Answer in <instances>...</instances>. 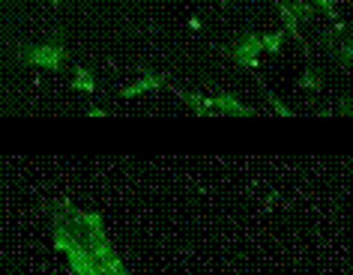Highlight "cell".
Here are the masks:
<instances>
[{
	"label": "cell",
	"mask_w": 353,
	"mask_h": 275,
	"mask_svg": "<svg viewBox=\"0 0 353 275\" xmlns=\"http://www.w3.org/2000/svg\"><path fill=\"white\" fill-rule=\"evenodd\" d=\"M314 12H323L330 21H339V0H308Z\"/></svg>",
	"instance_id": "cell-13"
},
{
	"label": "cell",
	"mask_w": 353,
	"mask_h": 275,
	"mask_svg": "<svg viewBox=\"0 0 353 275\" xmlns=\"http://www.w3.org/2000/svg\"><path fill=\"white\" fill-rule=\"evenodd\" d=\"M222 6H228V0H222Z\"/></svg>",
	"instance_id": "cell-17"
},
{
	"label": "cell",
	"mask_w": 353,
	"mask_h": 275,
	"mask_svg": "<svg viewBox=\"0 0 353 275\" xmlns=\"http://www.w3.org/2000/svg\"><path fill=\"white\" fill-rule=\"evenodd\" d=\"M51 243L66 257L75 275H129L120 261L102 216L60 201L51 210Z\"/></svg>",
	"instance_id": "cell-1"
},
{
	"label": "cell",
	"mask_w": 353,
	"mask_h": 275,
	"mask_svg": "<svg viewBox=\"0 0 353 275\" xmlns=\"http://www.w3.org/2000/svg\"><path fill=\"white\" fill-rule=\"evenodd\" d=\"M258 84H261V93H263V99H267L270 111L276 114V117H294V111H290V108H288V105L281 102V99H276V96H272V90H270L267 84H263V78H258Z\"/></svg>",
	"instance_id": "cell-11"
},
{
	"label": "cell",
	"mask_w": 353,
	"mask_h": 275,
	"mask_svg": "<svg viewBox=\"0 0 353 275\" xmlns=\"http://www.w3.org/2000/svg\"><path fill=\"white\" fill-rule=\"evenodd\" d=\"M219 51H222L234 66H240V69H245V72L258 75V69H261V33L258 30H252V28L236 30L231 45L219 48Z\"/></svg>",
	"instance_id": "cell-3"
},
{
	"label": "cell",
	"mask_w": 353,
	"mask_h": 275,
	"mask_svg": "<svg viewBox=\"0 0 353 275\" xmlns=\"http://www.w3.org/2000/svg\"><path fill=\"white\" fill-rule=\"evenodd\" d=\"M299 90L303 93H321L323 90V72L317 66H305V72L299 75Z\"/></svg>",
	"instance_id": "cell-9"
},
{
	"label": "cell",
	"mask_w": 353,
	"mask_h": 275,
	"mask_svg": "<svg viewBox=\"0 0 353 275\" xmlns=\"http://www.w3.org/2000/svg\"><path fill=\"white\" fill-rule=\"evenodd\" d=\"M84 117H90V120H105V117H114V114L105 111V108H99V105H87V108H84Z\"/></svg>",
	"instance_id": "cell-15"
},
{
	"label": "cell",
	"mask_w": 353,
	"mask_h": 275,
	"mask_svg": "<svg viewBox=\"0 0 353 275\" xmlns=\"http://www.w3.org/2000/svg\"><path fill=\"white\" fill-rule=\"evenodd\" d=\"M213 111H216V117H261V111L254 105L240 102L231 90H222L213 96Z\"/></svg>",
	"instance_id": "cell-4"
},
{
	"label": "cell",
	"mask_w": 353,
	"mask_h": 275,
	"mask_svg": "<svg viewBox=\"0 0 353 275\" xmlns=\"http://www.w3.org/2000/svg\"><path fill=\"white\" fill-rule=\"evenodd\" d=\"M60 3H63V0H48V6H54V10H57Z\"/></svg>",
	"instance_id": "cell-16"
},
{
	"label": "cell",
	"mask_w": 353,
	"mask_h": 275,
	"mask_svg": "<svg viewBox=\"0 0 353 275\" xmlns=\"http://www.w3.org/2000/svg\"><path fill=\"white\" fill-rule=\"evenodd\" d=\"M176 99H180L192 114H198V117H216V111H213V96H207V93H189V90H180L176 87Z\"/></svg>",
	"instance_id": "cell-7"
},
{
	"label": "cell",
	"mask_w": 353,
	"mask_h": 275,
	"mask_svg": "<svg viewBox=\"0 0 353 275\" xmlns=\"http://www.w3.org/2000/svg\"><path fill=\"white\" fill-rule=\"evenodd\" d=\"M165 87V75H159V72H144L138 78V81H132L126 84L120 90V99H138V96H144V93H156V90H162Z\"/></svg>",
	"instance_id": "cell-5"
},
{
	"label": "cell",
	"mask_w": 353,
	"mask_h": 275,
	"mask_svg": "<svg viewBox=\"0 0 353 275\" xmlns=\"http://www.w3.org/2000/svg\"><path fill=\"white\" fill-rule=\"evenodd\" d=\"M288 3V10L294 12V19L299 21V24H308V21H314V10H312V3L308 0H285Z\"/></svg>",
	"instance_id": "cell-12"
},
{
	"label": "cell",
	"mask_w": 353,
	"mask_h": 275,
	"mask_svg": "<svg viewBox=\"0 0 353 275\" xmlns=\"http://www.w3.org/2000/svg\"><path fill=\"white\" fill-rule=\"evenodd\" d=\"M332 111L339 114V117H350V114H353V99H350V93H344L341 99L332 105Z\"/></svg>",
	"instance_id": "cell-14"
},
{
	"label": "cell",
	"mask_w": 353,
	"mask_h": 275,
	"mask_svg": "<svg viewBox=\"0 0 353 275\" xmlns=\"http://www.w3.org/2000/svg\"><path fill=\"white\" fill-rule=\"evenodd\" d=\"M285 39H288L285 30L261 33V54H281V48H285Z\"/></svg>",
	"instance_id": "cell-10"
},
{
	"label": "cell",
	"mask_w": 353,
	"mask_h": 275,
	"mask_svg": "<svg viewBox=\"0 0 353 275\" xmlns=\"http://www.w3.org/2000/svg\"><path fill=\"white\" fill-rule=\"evenodd\" d=\"M15 60L24 66H37V69H48V72H60V69L69 66V48L63 42L51 39V42H24V45L15 48Z\"/></svg>",
	"instance_id": "cell-2"
},
{
	"label": "cell",
	"mask_w": 353,
	"mask_h": 275,
	"mask_svg": "<svg viewBox=\"0 0 353 275\" xmlns=\"http://www.w3.org/2000/svg\"><path fill=\"white\" fill-rule=\"evenodd\" d=\"M276 12H279V19H281V30H285L294 42H299V48H303V54H305V57H312V48H308V42H305V37H303V30H299L303 24L294 19V12L288 10L285 0H276Z\"/></svg>",
	"instance_id": "cell-6"
},
{
	"label": "cell",
	"mask_w": 353,
	"mask_h": 275,
	"mask_svg": "<svg viewBox=\"0 0 353 275\" xmlns=\"http://www.w3.org/2000/svg\"><path fill=\"white\" fill-rule=\"evenodd\" d=\"M72 90L93 96L96 93V78L87 66H72Z\"/></svg>",
	"instance_id": "cell-8"
}]
</instances>
